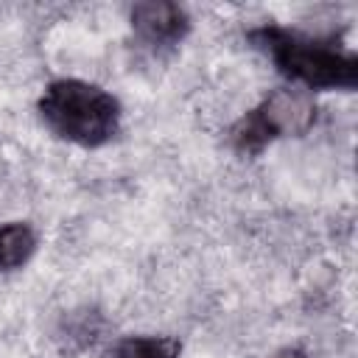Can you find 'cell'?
Segmentation results:
<instances>
[{"mask_svg":"<svg viewBox=\"0 0 358 358\" xmlns=\"http://www.w3.org/2000/svg\"><path fill=\"white\" fill-rule=\"evenodd\" d=\"M246 36L274 62L285 78L302 84V90H355L358 84L355 53L338 48L330 39H313L271 22L252 28Z\"/></svg>","mask_w":358,"mask_h":358,"instance_id":"6da1fadb","label":"cell"},{"mask_svg":"<svg viewBox=\"0 0 358 358\" xmlns=\"http://www.w3.org/2000/svg\"><path fill=\"white\" fill-rule=\"evenodd\" d=\"M98 327H101V319L98 313L92 310H78V313H70L64 319V338L76 347H87L95 341L98 336Z\"/></svg>","mask_w":358,"mask_h":358,"instance_id":"52a82bcc","label":"cell"},{"mask_svg":"<svg viewBox=\"0 0 358 358\" xmlns=\"http://www.w3.org/2000/svg\"><path fill=\"white\" fill-rule=\"evenodd\" d=\"M182 344L173 336H126L115 344V358H179Z\"/></svg>","mask_w":358,"mask_h":358,"instance_id":"8992f818","label":"cell"},{"mask_svg":"<svg viewBox=\"0 0 358 358\" xmlns=\"http://www.w3.org/2000/svg\"><path fill=\"white\" fill-rule=\"evenodd\" d=\"M271 358H308V352L302 347H282L280 352H274Z\"/></svg>","mask_w":358,"mask_h":358,"instance_id":"ba28073f","label":"cell"},{"mask_svg":"<svg viewBox=\"0 0 358 358\" xmlns=\"http://www.w3.org/2000/svg\"><path fill=\"white\" fill-rule=\"evenodd\" d=\"M316 123V101L308 90L280 87L229 129V143L241 157H257L277 137H299Z\"/></svg>","mask_w":358,"mask_h":358,"instance_id":"3957f363","label":"cell"},{"mask_svg":"<svg viewBox=\"0 0 358 358\" xmlns=\"http://www.w3.org/2000/svg\"><path fill=\"white\" fill-rule=\"evenodd\" d=\"M42 123L62 140L98 148L120 129V101L103 87L81 78H56L36 101Z\"/></svg>","mask_w":358,"mask_h":358,"instance_id":"7a4b0ae2","label":"cell"},{"mask_svg":"<svg viewBox=\"0 0 358 358\" xmlns=\"http://www.w3.org/2000/svg\"><path fill=\"white\" fill-rule=\"evenodd\" d=\"M129 22L140 45L154 53L173 50L190 31V17L179 3L171 0H143L129 8Z\"/></svg>","mask_w":358,"mask_h":358,"instance_id":"277c9868","label":"cell"},{"mask_svg":"<svg viewBox=\"0 0 358 358\" xmlns=\"http://www.w3.org/2000/svg\"><path fill=\"white\" fill-rule=\"evenodd\" d=\"M36 252V232L25 221L0 224V271L22 268Z\"/></svg>","mask_w":358,"mask_h":358,"instance_id":"5b68a950","label":"cell"}]
</instances>
